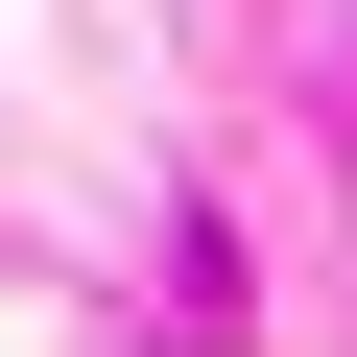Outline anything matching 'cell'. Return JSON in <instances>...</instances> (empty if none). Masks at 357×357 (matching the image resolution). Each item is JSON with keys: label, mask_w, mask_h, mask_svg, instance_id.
Returning a JSON list of instances; mask_svg holds the SVG:
<instances>
[]
</instances>
